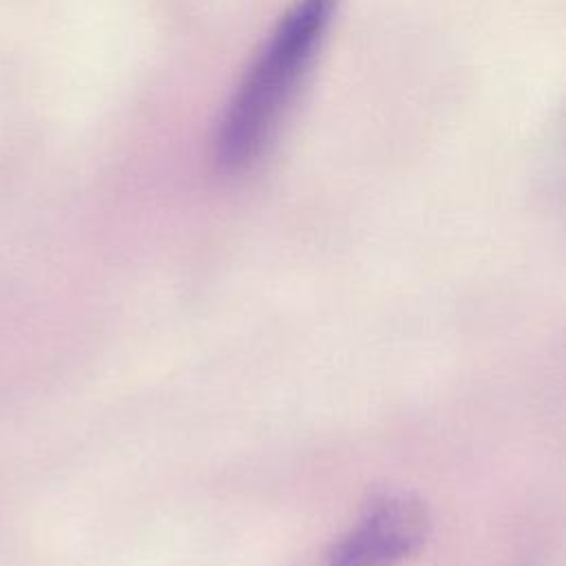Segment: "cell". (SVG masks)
<instances>
[{"instance_id":"obj_1","label":"cell","mask_w":566,"mask_h":566,"mask_svg":"<svg viewBox=\"0 0 566 566\" xmlns=\"http://www.w3.org/2000/svg\"><path fill=\"white\" fill-rule=\"evenodd\" d=\"M336 9L338 0H294L276 20L219 119L221 170L237 175L259 161L316 62Z\"/></svg>"},{"instance_id":"obj_2","label":"cell","mask_w":566,"mask_h":566,"mask_svg":"<svg viewBox=\"0 0 566 566\" xmlns=\"http://www.w3.org/2000/svg\"><path fill=\"white\" fill-rule=\"evenodd\" d=\"M429 535V513L411 495L382 491L329 551L327 566H396L420 551Z\"/></svg>"}]
</instances>
